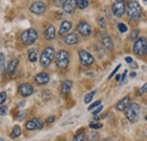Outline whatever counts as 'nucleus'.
<instances>
[{
	"mask_svg": "<svg viewBox=\"0 0 147 141\" xmlns=\"http://www.w3.org/2000/svg\"><path fill=\"white\" fill-rule=\"evenodd\" d=\"M120 67H121L120 64H118V66H117V68H115L114 70L112 71V73H111L110 76H109V79H111V78H112V77H113V76H114V75L117 73V71H118V70H119V69H120Z\"/></svg>",
	"mask_w": 147,
	"mask_h": 141,
	"instance_id": "e433bc0d",
	"label": "nucleus"
},
{
	"mask_svg": "<svg viewBox=\"0 0 147 141\" xmlns=\"http://www.w3.org/2000/svg\"><path fill=\"white\" fill-rule=\"evenodd\" d=\"M145 1H147V0H145Z\"/></svg>",
	"mask_w": 147,
	"mask_h": 141,
	"instance_id": "09e8293b",
	"label": "nucleus"
},
{
	"mask_svg": "<svg viewBox=\"0 0 147 141\" xmlns=\"http://www.w3.org/2000/svg\"><path fill=\"white\" fill-rule=\"evenodd\" d=\"M71 81L70 80H65L62 84H61V91H62V94H65V95H67V94H69V91H70V89H71Z\"/></svg>",
	"mask_w": 147,
	"mask_h": 141,
	"instance_id": "aec40b11",
	"label": "nucleus"
},
{
	"mask_svg": "<svg viewBox=\"0 0 147 141\" xmlns=\"http://www.w3.org/2000/svg\"><path fill=\"white\" fill-rule=\"evenodd\" d=\"M43 128V121L41 119H33L26 122V129L27 130H40Z\"/></svg>",
	"mask_w": 147,
	"mask_h": 141,
	"instance_id": "9d476101",
	"label": "nucleus"
},
{
	"mask_svg": "<svg viewBox=\"0 0 147 141\" xmlns=\"http://www.w3.org/2000/svg\"><path fill=\"white\" fill-rule=\"evenodd\" d=\"M0 141H5V140H3V139H2V138H0Z\"/></svg>",
	"mask_w": 147,
	"mask_h": 141,
	"instance_id": "a18cd8bd",
	"label": "nucleus"
},
{
	"mask_svg": "<svg viewBox=\"0 0 147 141\" xmlns=\"http://www.w3.org/2000/svg\"><path fill=\"white\" fill-rule=\"evenodd\" d=\"M97 21H98V24H100V26H101L102 28H105V27H107V21H105V18L100 17L98 19H97Z\"/></svg>",
	"mask_w": 147,
	"mask_h": 141,
	"instance_id": "c756f323",
	"label": "nucleus"
},
{
	"mask_svg": "<svg viewBox=\"0 0 147 141\" xmlns=\"http://www.w3.org/2000/svg\"><path fill=\"white\" fill-rule=\"evenodd\" d=\"M145 53H146V54H147V45H146V52H145Z\"/></svg>",
	"mask_w": 147,
	"mask_h": 141,
	"instance_id": "49530a36",
	"label": "nucleus"
},
{
	"mask_svg": "<svg viewBox=\"0 0 147 141\" xmlns=\"http://www.w3.org/2000/svg\"><path fill=\"white\" fill-rule=\"evenodd\" d=\"M76 6L79 9H85L88 6V0H76Z\"/></svg>",
	"mask_w": 147,
	"mask_h": 141,
	"instance_id": "b1692460",
	"label": "nucleus"
},
{
	"mask_svg": "<svg viewBox=\"0 0 147 141\" xmlns=\"http://www.w3.org/2000/svg\"><path fill=\"white\" fill-rule=\"evenodd\" d=\"M129 105H130V97H129V96H126V97H123V98L117 104V109H118V111H125Z\"/></svg>",
	"mask_w": 147,
	"mask_h": 141,
	"instance_id": "a211bd4d",
	"label": "nucleus"
},
{
	"mask_svg": "<svg viewBox=\"0 0 147 141\" xmlns=\"http://www.w3.org/2000/svg\"><path fill=\"white\" fill-rule=\"evenodd\" d=\"M145 120H147V115H146V116H145Z\"/></svg>",
	"mask_w": 147,
	"mask_h": 141,
	"instance_id": "de8ad7c7",
	"label": "nucleus"
},
{
	"mask_svg": "<svg viewBox=\"0 0 147 141\" xmlns=\"http://www.w3.org/2000/svg\"><path fill=\"white\" fill-rule=\"evenodd\" d=\"M71 23L70 21H68V20H65V21H62V24L60 25V30H59V34L60 35H67V33L71 30Z\"/></svg>",
	"mask_w": 147,
	"mask_h": 141,
	"instance_id": "2eb2a0df",
	"label": "nucleus"
},
{
	"mask_svg": "<svg viewBox=\"0 0 147 141\" xmlns=\"http://www.w3.org/2000/svg\"><path fill=\"white\" fill-rule=\"evenodd\" d=\"M127 14H128L129 19L131 20H138L139 18L142 17V8L140 5L135 1L131 0L127 3Z\"/></svg>",
	"mask_w": 147,
	"mask_h": 141,
	"instance_id": "f257e3e1",
	"label": "nucleus"
},
{
	"mask_svg": "<svg viewBox=\"0 0 147 141\" xmlns=\"http://www.w3.org/2000/svg\"><path fill=\"white\" fill-rule=\"evenodd\" d=\"M5 69V55H3V53H1L0 54V70L3 71Z\"/></svg>",
	"mask_w": 147,
	"mask_h": 141,
	"instance_id": "c85d7f7f",
	"label": "nucleus"
},
{
	"mask_svg": "<svg viewBox=\"0 0 147 141\" xmlns=\"http://www.w3.org/2000/svg\"><path fill=\"white\" fill-rule=\"evenodd\" d=\"M49 80H50V77L47 72H41V73H37L35 76V81L38 85H45L49 83Z\"/></svg>",
	"mask_w": 147,
	"mask_h": 141,
	"instance_id": "4468645a",
	"label": "nucleus"
},
{
	"mask_svg": "<svg viewBox=\"0 0 147 141\" xmlns=\"http://www.w3.org/2000/svg\"><path fill=\"white\" fill-rule=\"evenodd\" d=\"M17 64H18V60L17 59H14V60H11L10 62H9V64H8V67H7V72L9 73V75H13L15 70H16V67H17Z\"/></svg>",
	"mask_w": 147,
	"mask_h": 141,
	"instance_id": "412c9836",
	"label": "nucleus"
},
{
	"mask_svg": "<svg viewBox=\"0 0 147 141\" xmlns=\"http://www.w3.org/2000/svg\"><path fill=\"white\" fill-rule=\"evenodd\" d=\"M126 61H127L128 63H132V59H131L130 56H127V58H126Z\"/></svg>",
	"mask_w": 147,
	"mask_h": 141,
	"instance_id": "79ce46f5",
	"label": "nucleus"
},
{
	"mask_svg": "<svg viewBox=\"0 0 147 141\" xmlns=\"http://www.w3.org/2000/svg\"><path fill=\"white\" fill-rule=\"evenodd\" d=\"M101 41H102V44L105 49L108 50H112L113 49V42H112V38L108 34H103L101 37Z\"/></svg>",
	"mask_w": 147,
	"mask_h": 141,
	"instance_id": "f3484780",
	"label": "nucleus"
},
{
	"mask_svg": "<svg viewBox=\"0 0 147 141\" xmlns=\"http://www.w3.org/2000/svg\"><path fill=\"white\" fill-rule=\"evenodd\" d=\"M103 125L101 123H91L90 124V128L93 129V130H98V129H101Z\"/></svg>",
	"mask_w": 147,
	"mask_h": 141,
	"instance_id": "2f4dec72",
	"label": "nucleus"
},
{
	"mask_svg": "<svg viewBox=\"0 0 147 141\" xmlns=\"http://www.w3.org/2000/svg\"><path fill=\"white\" fill-rule=\"evenodd\" d=\"M28 60L31 62H35L37 60V50L36 49H31L28 51Z\"/></svg>",
	"mask_w": 147,
	"mask_h": 141,
	"instance_id": "4be33fe9",
	"label": "nucleus"
},
{
	"mask_svg": "<svg viewBox=\"0 0 147 141\" xmlns=\"http://www.w3.org/2000/svg\"><path fill=\"white\" fill-rule=\"evenodd\" d=\"M137 34H138V31H137V30H135V31L131 33V35H130V38H131V40H132V38H136V35H137Z\"/></svg>",
	"mask_w": 147,
	"mask_h": 141,
	"instance_id": "58836bf2",
	"label": "nucleus"
},
{
	"mask_svg": "<svg viewBox=\"0 0 147 141\" xmlns=\"http://www.w3.org/2000/svg\"><path fill=\"white\" fill-rule=\"evenodd\" d=\"M101 105V101H97V102H95V103H93L92 105H90V107H88V111H94V108H96L97 106Z\"/></svg>",
	"mask_w": 147,
	"mask_h": 141,
	"instance_id": "473e14b6",
	"label": "nucleus"
},
{
	"mask_svg": "<svg viewBox=\"0 0 147 141\" xmlns=\"http://www.w3.org/2000/svg\"><path fill=\"white\" fill-rule=\"evenodd\" d=\"M20 132H22L20 126H18V125H15V126H14V129H13V131H11V133H10V138H13V139L17 138L18 136H20Z\"/></svg>",
	"mask_w": 147,
	"mask_h": 141,
	"instance_id": "5701e85b",
	"label": "nucleus"
},
{
	"mask_svg": "<svg viewBox=\"0 0 147 141\" xmlns=\"http://www.w3.org/2000/svg\"><path fill=\"white\" fill-rule=\"evenodd\" d=\"M146 93H147V83L142 87V88L139 89V91H138L137 94H138V95H144V94H146Z\"/></svg>",
	"mask_w": 147,
	"mask_h": 141,
	"instance_id": "72a5a7b5",
	"label": "nucleus"
},
{
	"mask_svg": "<svg viewBox=\"0 0 147 141\" xmlns=\"http://www.w3.org/2000/svg\"><path fill=\"white\" fill-rule=\"evenodd\" d=\"M44 37L47 38V40H53L55 37V26H52V25H50V26H48L47 27V30L44 31Z\"/></svg>",
	"mask_w": 147,
	"mask_h": 141,
	"instance_id": "6ab92c4d",
	"label": "nucleus"
},
{
	"mask_svg": "<svg viewBox=\"0 0 147 141\" xmlns=\"http://www.w3.org/2000/svg\"><path fill=\"white\" fill-rule=\"evenodd\" d=\"M120 79H121V77H120V76H117V80H118V81H119V80H120Z\"/></svg>",
	"mask_w": 147,
	"mask_h": 141,
	"instance_id": "c03bdc74",
	"label": "nucleus"
},
{
	"mask_svg": "<svg viewBox=\"0 0 147 141\" xmlns=\"http://www.w3.org/2000/svg\"><path fill=\"white\" fill-rule=\"evenodd\" d=\"M7 111H8V107L7 106H1L0 107V115H6L7 114Z\"/></svg>",
	"mask_w": 147,
	"mask_h": 141,
	"instance_id": "c9c22d12",
	"label": "nucleus"
},
{
	"mask_svg": "<svg viewBox=\"0 0 147 141\" xmlns=\"http://www.w3.org/2000/svg\"><path fill=\"white\" fill-rule=\"evenodd\" d=\"M127 72H128V71L125 70V72L122 73V76H121V80H122V81H125V79H126V76H127Z\"/></svg>",
	"mask_w": 147,
	"mask_h": 141,
	"instance_id": "a19ab883",
	"label": "nucleus"
},
{
	"mask_svg": "<svg viewBox=\"0 0 147 141\" xmlns=\"http://www.w3.org/2000/svg\"><path fill=\"white\" fill-rule=\"evenodd\" d=\"M130 77H131V78L136 77V73H135V72H131V73H130Z\"/></svg>",
	"mask_w": 147,
	"mask_h": 141,
	"instance_id": "37998d69",
	"label": "nucleus"
},
{
	"mask_svg": "<svg viewBox=\"0 0 147 141\" xmlns=\"http://www.w3.org/2000/svg\"><path fill=\"white\" fill-rule=\"evenodd\" d=\"M146 38L145 37H138L136 41H135V44H134V53L137 54V55H143L144 53L146 52Z\"/></svg>",
	"mask_w": 147,
	"mask_h": 141,
	"instance_id": "0eeeda50",
	"label": "nucleus"
},
{
	"mask_svg": "<svg viewBox=\"0 0 147 141\" xmlns=\"http://www.w3.org/2000/svg\"><path fill=\"white\" fill-rule=\"evenodd\" d=\"M63 2H65V0H55V3L57 6H61V5H63Z\"/></svg>",
	"mask_w": 147,
	"mask_h": 141,
	"instance_id": "ea45409f",
	"label": "nucleus"
},
{
	"mask_svg": "<svg viewBox=\"0 0 147 141\" xmlns=\"http://www.w3.org/2000/svg\"><path fill=\"white\" fill-rule=\"evenodd\" d=\"M126 9H127V6H126L125 0H114L112 5V13L117 17H121L125 14Z\"/></svg>",
	"mask_w": 147,
	"mask_h": 141,
	"instance_id": "423d86ee",
	"label": "nucleus"
},
{
	"mask_svg": "<svg viewBox=\"0 0 147 141\" xmlns=\"http://www.w3.org/2000/svg\"><path fill=\"white\" fill-rule=\"evenodd\" d=\"M55 49L51 46H48L44 49V51L42 52L41 56H40V63L43 68H48L50 66V63L52 62V60L55 59Z\"/></svg>",
	"mask_w": 147,
	"mask_h": 141,
	"instance_id": "7ed1b4c3",
	"label": "nucleus"
},
{
	"mask_svg": "<svg viewBox=\"0 0 147 141\" xmlns=\"http://www.w3.org/2000/svg\"><path fill=\"white\" fill-rule=\"evenodd\" d=\"M63 42L67 44V45H74L78 42V36L76 33H70V34H67L63 38Z\"/></svg>",
	"mask_w": 147,
	"mask_h": 141,
	"instance_id": "dca6fc26",
	"label": "nucleus"
},
{
	"mask_svg": "<svg viewBox=\"0 0 147 141\" xmlns=\"http://www.w3.org/2000/svg\"><path fill=\"white\" fill-rule=\"evenodd\" d=\"M74 141H84L85 140V134H84V132H79V133H77L76 136H74Z\"/></svg>",
	"mask_w": 147,
	"mask_h": 141,
	"instance_id": "bb28decb",
	"label": "nucleus"
},
{
	"mask_svg": "<svg viewBox=\"0 0 147 141\" xmlns=\"http://www.w3.org/2000/svg\"><path fill=\"white\" fill-rule=\"evenodd\" d=\"M102 109H103V106H102V105L97 106L95 111H92V112H93V115H94V116H96V115H97V114H98V113H100V112H101Z\"/></svg>",
	"mask_w": 147,
	"mask_h": 141,
	"instance_id": "f704fd0d",
	"label": "nucleus"
},
{
	"mask_svg": "<svg viewBox=\"0 0 147 141\" xmlns=\"http://www.w3.org/2000/svg\"><path fill=\"white\" fill-rule=\"evenodd\" d=\"M76 0H65L63 5H62V8H63V11L66 14H73L76 9Z\"/></svg>",
	"mask_w": 147,
	"mask_h": 141,
	"instance_id": "ddd939ff",
	"label": "nucleus"
},
{
	"mask_svg": "<svg viewBox=\"0 0 147 141\" xmlns=\"http://www.w3.org/2000/svg\"><path fill=\"white\" fill-rule=\"evenodd\" d=\"M37 32L34 28H30V30H26L23 34H22V42L24 45H32L35 41L37 40Z\"/></svg>",
	"mask_w": 147,
	"mask_h": 141,
	"instance_id": "20e7f679",
	"label": "nucleus"
},
{
	"mask_svg": "<svg viewBox=\"0 0 147 141\" xmlns=\"http://www.w3.org/2000/svg\"><path fill=\"white\" fill-rule=\"evenodd\" d=\"M55 62H57V66L61 69H65L68 67L69 64V54L67 51L65 50H61L55 54Z\"/></svg>",
	"mask_w": 147,
	"mask_h": 141,
	"instance_id": "39448f33",
	"label": "nucleus"
},
{
	"mask_svg": "<svg viewBox=\"0 0 147 141\" xmlns=\"http://www.w3.org/2000/svg\"><path fill=\"white\" fill-rule=\"evenodd\" d=\"M118 28H119V31H120L121 33H126V32L128 31V27H127V25H126V24H123V23H120V24H118Z\"/></svg>",
	"mask_w": 147,
	"mask_h": 141,
	"instance_id": "cd10ccee",
	"label": "nucleus"
},
{
	"mask_svg": "<svg viewBox=\"0 0 147 141\" xmlns=\"http://www.w3.org/2000/svg\"><path fill=\"white\" fill-rule=\"evenodd\" d=\"M6 98H7V94L5 91H1L0 93V105L6 102Z\"/></svg>",
	"mask_w": 147,
	"mask_h": 141,
	"instance_id": "7c9ffc66",
	"label": "nucleus"
},
{
	"mask_svg": "<svg viewBox=\"0 0 147 141\" xmlns=\"http://www.w3.org/2000/svg\"><path fill=\"white\" fill-rule=\"evenodd\" d=\"M45 9H47V7H45V5H44L42 1H36V2H34V3L31 6V8H30V10H31L33 14H36V15H42V14L45 11Z\"/></svg>",
	"mask_w": 147,
	"mask_h": 141,
	"instance_id": "9b49d317",
	"label": "nucleus"
},
{
	"mask_svg": "<svg viewBox=\"0 0 147 141\" xmlns=\"http://www.w3.org/2000/svg\"><path fill=\"white\" fill-rule=\"evenodd\" d=\"M100 137L96 132H91L88 136H87V140L88 141H98Z\"/></svg>",
	"mask_w": 147,
	"mask_h": 141,
	"instance_id": "a878e982",
	"label": "nucleus"
},
{
	"mask_svg": "<svg viewBox=\"0 0 147 141\" xmlns=\"http://www.w3.org/2000/svg\"><path fill=\"white\" fill-rule=\"evenodd\" d=\"M77 30H78V32L83 36H90L92 34V27H91V25L88 23L84 21V20H82V21L78 23Z\"/></svg>",
	"mask_w": 147,
	"mask_h": 141,
	"instance_id": "1a4fd4ad",
	"label": "nucleus"
},
{
	"mask_svg": "<svg viewBox=\"0 0 147 141\" xmlns=\"http://www.w3.org/2000/svg\"><path fill=\"white\" fill-rule=\"evenodd\" d=\"M140 105L137 103H130V105L125 109L126 112V117L128 119L130 122H137L139 119V114H140Z\"/></svg>",
	"mask_w": 147,
	"mask_h": 141,
	"instance_id": "f03ea898",
	"label": "nucleus"
},
{
	"mask_svg": "<svg viewBox=\"0 0 147 141\" xmlns=\"http://www.w3.org/2000/svg\"><path fill=\"white\" fill-rule=\"evenodd\" d=\"M55 116H50V117H48V119H47V122H48V123H53V122H55Z\"/></svg>",
	"mask_w": 147,
	"mask_h": 141,
	"instance_id": "4c0bfd02",
	"label": "nucleus"
},
{
	"mask_svg": "<svg viewBox=\"0 0 147 141\" xmlns=\"http://www.w3.org/2000/svg\"><path fill=\"white\" fill-rule=\"evenodd\" d=\"M18 90H19V94H20L23 97H27V96H31V95L33 94L34 88H33V86L30 85V84H22V85L19 86Z\"/></svg>",
	"mask_w": 147,
	"mask_h": 141,
	"instance_id": "f8f14e48",
	"label": "nucleus"
},
{
	"mask_svg": "<svg viewBox=\"0 0 147 141\" xmlns=\"http://www.w3.org/2000/svg\"><path fill=\"white\" fill-rule=\"evenodd\" d=\"M79 60H80V63L83 64V66H85V67H88V66H91L92 63H94V58H93V55L91 53H88L87 51H85V50H80L79 52Z\"/></svg>",
	"mask_w": 147,
	"mask_h": 141,
	"instance_id": "6e6552de",
	"label": "nucleus"
},
{
	"mask_svg": "<svg viewBox=\"0 0 147 141\" xmlns=\"http://www.w3.org/2000/svg\"><path fill=\"white\" fill-rule=\"evenodd\" d=\"M95 94H96V90H93V91H91V93L86 94V95H85V98H84V103H85V104H88V103H91Z\"/></svg>",
	"mask_w": 147,
	"mask_h": 141,
	"instance_id": "393cba45",
	"label": "nucleus"
}]
</instances>
